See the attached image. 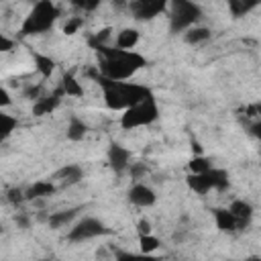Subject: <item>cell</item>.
<instances>
[{
	"label": "cell",
	"mask_w": 261,
	"mask_h": 261,
	"mask_svg": "<svg viewBox=\"0 0 261 261\" xmlns=\"http://www.w3.org/2000/svg\"><path fill=\"white\" fill-rule=\"evenodd\" d=\"M210 29L208 27H190L184 31V41L188 45H198V43H204L210 39Z\"/></svg>",
	"instance_id": "17"
},
{
	"label": "cell",
	"mask_w": 261,
	"mask_h": 261,
	"mask_svg": "<svg viewBox=\"0 0 261 261\" xmlns=\"http://www.w3.org/2000/svg\"><path fill=\"white\" fill-rule=\"evenodd\" d=\"M10 104H12V98H10L8 90L0 86V108H4V106H10Z\"/></svg>",
	"instance_id": "34"
},
{
	"label": "cell",
	"mask_w": 261,
	"mask_h": 261,
	"mask_svg": "<svg viewBox=\"0 0 261 261\" xmlns=\"http://www.w3.org/2000/svg\"><path fill=\"white\" fill-rule=\"evenodd\" d=\"M6 200H8L10 204H20V202L24 200V192H22L20 188H10V190L6 192Z\"/></svg>",
	"instance_id": "30"
},
{
	"label": "cell",
	"mask_w": 261,
	"mask_h": 261,
	"mask_svg": "<svg viewBox=\"0 0 261 261\" xmlns=\"http://www.w3.org/2000/svg\"><path fill=\"white\" fill-rule=\"evenodd\" d=\"M106 157H108V165H110L116 173L126 171V167H128V163H130V151H128L126 147L118 145V143H110Z\"/></svg>",
	"instance_id": "8"
},
{
	"label": "cell",
	"mask_w": 261,
	"mask_h": 261,
	"mask_svg": "<svg viewBox=\"0 0 261 261\" xmlns=\"http://www.w3.org/2000/svg\"><path fill=\"white\" fill-rule=\"evenodd\" d=\"M82 22H84V20H82L80 16L69 18V20L63 24V33H65V35H73V33H77V29L82 27Z\"/></svg>",
	"instance_id": "29"
},
{
	"label": "cell",
	"mask_w": 261,
	"mask_h": 261,
	"mask_svg": "<svg viewBox=\"0 0 261 261\" xmlns=\"http://www.w3.org/2000/svg\"><path fill=\"white\" fill-rule=\"evenodd\" d=\"M90 75L102 88L104 104L110 110H124L133 104L153 96V92L147 86H141V84H133V82H126V80H110V77H104L102 73H98L96 69H92Z\"/></svg>",
	"instance_id": "2"
},
{
	"label": "cell",
	"mask_w": 261,
	"mask_h": 261,
	"mask_svg": "<svg viewBox=\"0 0 261 261\" xmlns=\"http://www.w3.org/2000/svg\"><path fill=\"white\" fill-rule=\"evenodd\" d=\"M169 0H128L126 8L137 20H151L167 8Z\"/></svg>",
	"instance_id": "7"
},
{
	"label": "cell",
	"mask_w": 261,
	"mask_h": 261,
	"mask_svg": "<svg viewBox=\"0 0 261 261\" xmlns=\"http://www.w3.org/2000/svg\"><path fill=\"white\" fill-rule=\"evenodd\" d=\"M14 128H16V118L10 116V114L0 112V143L6 141V139L12 135Z\"/></svg>",
	"instance_id": "24"
},
{
	"label": "cell",
	"mask_w": 261,
	"mask_h": 261,
	"mask_svg": "<svg viewBox=\"0 0 261 261\" xmlns=\"http://www.w3.org/2000/svg\"><path fill=\"white\" fill-rule=\"evenodd\" d=\"M110 33H112V29L110 27H106V29H102V31H98L92 39H90V45L92 47H98V45H106V41L110 39Z\"/></svg>",
	"instance_id": "27"
},
{
	"label": "cell",
	"mask_w": 261,
	"mask_h": 261,
	"mask_svg": "<svg viewBox=\"0 0 261 261\" xmlns=\"http://www.w3.org/2000/svg\"><path fill=\"white\" fill-rule=\"evenodd\" d=\"M108 232L110 230L104 226L102 220L86 216V218H82L80 222L73 224V228L67 232V239L71 243H82V241H88V239H94V237H102V234H108Z\"/></svg>",
	"instance_id": "6"
},
{
	"label": "cell",
	"mask_w": 261,
	"mask_h": 261,
	"mask_svg": "<svg viewBox=\"0 0 261 261\" xmlns=\"http://www.w3.org/2000/svg\"><path fill=\"white\" fill-rule=\"evenodd\" d=\"M128 200H130V204H135V206H139V208H149V206L155 204L157 196H155V192H153L149 186H145V184H135V186L128 190Z\"/></svg>",
	"instance_id": "9"
},
{
	"label": "cell",
	"mask_w": 261,
	"mask_h": 261,
	"mask_svg": "<svg viewBox=\"0 0 261 261\" xmlns=\"http://www.w3.org/2000/svg\"><path fill=\"white\" fill-rule=\"evenodd\" d=\"M159 118V106H157V100L155 96H149L128 108L122 110L120 114V126L124 130H130V128H137V126H147V124H153L155 120Z\"/></svg>",
	"instance_id": "4"
},
{
	"label": "cell",
	"mask_w": 261,
	"mask_h": 261,
	"mask_svg": "<svg viewBox=\"0 0 261 261\" xmlns=\"http://www.w3.org/2000/svg\"><path fill=\"white\" fill-rule=\"evenodd\" d=\"M57 16H59V10L53 4V0H37L20 24V35L31 37V35L47 33L53 29Z\"/></svg>",
	"instance_id": "3"
},
{
	"label": "cell",
	"mask_w": 261,
	"mask_h": 261,
	"mask_svg": "<svg viewBox=\"0 0 261 261\" xmlns=\"http://www.w3.org/2000/svg\"><path fill=\"white\" fill-rule=\"evenodd\" d=\"M214 220H216L218 230H222V232H234L237 230V218L228 212V208H216Z\"/></svg>",
	"instance_id": "14"
},
{
	"label": "cell",
	"mask_w": 261,
	"mask_h": 261,
	"mask_svg": "<svg viewBox=\"0 0 261 261\" xmlns=\"http://www.w3.org/2000/svg\"><path fill=\"white\" fill-rule=\"evenodd\" d=\"M141 35L137 29H122L118 35H116V47L120 49H133L137 43H139Z\"/></svg>",
	"instance_id": "19"
},
{
	"label": "cell",
	"mask_w": 261,
	"mask_h": 261,
	"mask_svg": "<svg viewBox=\"0 0 261 261\" xmlns=\"http://www.w3.org/2000/svg\"><path fill=\"white\" fill-rule=\"evenodd\" d=\"M188 167H190V173H204V171H208V169L212 167V163H210V159L204 157V155H194V157L190 159Z\"/></svg>",
	"instance_id": "26"
},
{
	"label": "cell",
	"mask_w": 261,
	"mask_h": 261,
	"mask_svg": "<svg viewBox=\"0 0 261 261\" xmlns=\"http://www.w3.org/2000/svg\"><path fill=\"white\" fill-rule=\"evenodd\" d=\"M55 192V184L49 181H35L27 192H24V200H39V198H47Z\"/></svg>",
	"instance_id": "13"
},
{
	"label": "cell",
	"mask_w": 261,
	"mask_h": 261,
	"mask_svg": "<svg viewBox=\"0 0 261 261\" xmlns=\"http://www.w3.org/2000/svg\"><path fill=\"white\" fill-rule=\"evenodd\" d=\"M228 212L234 216V218H245V220H251L253 218V206L241 198L232 200L230 206H228Z\"/></svg>",
	"instance_id": "22"
},
{
	"label": "cell",
	"mask_w": 261,
	"mask_h": 261,
	"mask_svg": "<svg viewBox=\"0 0 261 261\" xmlns=\"http://www.w3.org/2000/svg\"><path fill=\"white\" fill-rule=\"evenodd\" d=\"M61 92L67 94V96H73V98L84 96V88H82V84L75 80L73 73H63V77H61Z\"/></svg>",
	"instance_id": "18"
},
{
	"label": "cell",
	"mask_w": 261,
	"mask_h": 261,
	"mask_svg": "<svg viewBox=\"0 0 261 261\" xmlns=\"http://www.w3.org/2000/svg\"><path fill=\"white\" fill-rule=\"evenodd\" d=\"M186 179H188L190 190L200 194V196H204V194H208L212 190V181H210L208 171H204V173H190Z\"/></svg>",
	"instance_id": "12"
},
{
	"label": "cell",
	"mask_w": 261,
	"mask_h": 261,
	"mask_svg": "<svg viewBox=\"0 0 261 261\" xmlns=\"http://www.w3.org/2000/svg\"><path fill=\"white\" fill-rule=\"evenodd\" d=\"M259 2H261V0H226L228 10H230V14H232L234 18H241V16L249 14L251 10H255V8L259 6Z\"/></svg>",
	"instance_id": "15"
},
{
	"label": "cell",
	"mask_w": 261,
	"mask_h": 261,
	"mask_svg": "<svg viewBox=\"0 0 261 261\" xmlns=\"http://www.w3.org/2000/svg\"><path fill=\"white\" fill-rule=\"evenodd\" d=\"M110 2L114 8H126V4H128V0H110Z\"/></svg>",
	"instance_id": "37"
},
{
	"label": "cell",
	"mask_w": 261,
	"mask_h": 261,
	"mask_svg": "<svg viewBox=\"0 0 261 261\" xmlns=\"http://www.w3.org/2000/svg\"><path fill=\"white\" fill-rule=\"evenodd\" d=\"M63 92H61V88L53 94V96H49V98H37L35 100V104H33V114L35 116H45V114H51L57 106H59V96H61Z\"/></svg>",
	"instance_id": "11"
},
{
	"label": "cell",
	"mask_w": 261,
	"mask_h": 261,
	"mask_svg": "<svg viewBox=\"0 0 261 261\" xmlns=\"http://www.w3.org/2000/svg\"><path fill=\"white\" fill-rule=\"evenodd\" d=\"M33 61H35L37 71H39L43 77H51V75H53V71H55V61H53L49 55L33 53Z\"/></svg>",
	"instance_id": "20"
},
{
	"label": "cell",
	"mask_w": 261,
	"mask_h": 261,
	"mask_svg": "<svg viewBox=\"0 0 261 261\" xmlns=\"http://www.w3.org/2000/svg\"><path fill=\"white\" fill-rule=\"evenodd\" d=\"M208 175H210V181H212V190L224 192V190L228 188V173H226L224 169L210 167V169H208Z\"/></svg>",
	"instance_id": "23"
},
{
	"label": "cell",
	"mask_w": 261,
	"mask_h": 261,
	"mask_svg": "<svg viewBox=\"0 0 261 261\" xmlns=\"http://www.w3.org/2000/svg\"><path fill=\"white\" fill-rule=\"evenodd\" d=\"M86 133H88V124H86L82 118L71 116V118H69V124H67V130H65V137H67L69 141L77 143V141H82V139L86 137Z\"/></svg>",
	"instance_id": "16"
},
{
	"label": "cell",
	"mask_w": 261,
	"mask_h": 261,
	"mask_svg": "<svg viewBox=\"0 0 261 261\" xmlns=\"http://www.w3.org/2000/svg\"><path fill=\"white\" fill-rule=\"evenodd\" d=\"M126 169H128V173H130L133 179H141L147 173V165L145 163H128Z\"/></svg>",
	"instance_id": "28"
},
{
	"label": "cell",
	"mask_w": 261,
	"mask_h": 261,
	"mask_svg": "<svg viewBox=\"0 0 261 261\" xmlns=\"http://www.w3.org/2000/svg\"><path fill=\"white\" fill-rule=\"evenodd\" d=\"M137 230H139V234H149L151 232V222L147 218H141L137 222Z\"/></svg>",
	"instance_id": "33"
},
{
	"label": "cell",
	"mask_w": 261,
	"mask_h": 261,
	"mask_svg": "<svg viewBox=\"0 0 261 261\" xmlns=\"http://www.w3.org/2000/svg\"><path fill=\"white\" fill-rule=\"evenodd\" d=\"M16 224H18V226H22V228H29V224H31V222H29V218H27V216L18 214V216H16Z\"/></svg>",
	"instance_id": "35"
},
{
	"label": "cell",
	"mask_w": 261,
	"mask_h": 261,
	"mask_svg": "<svg viewBox=\"0 0 261 261\" xmlns=\"http://www.w3.org/2000/svg\"><path fill=\"white\" fill-rule=\"evenodd\" d=\"M192 153H194V155H202V153H204V149H202V145H200L198 141H192Z\"/></svg>",
	"instance_id": "36"
},
{
	"label": "cell",
	"mask_w": 261,
	"mask_h": 261,
	"mask_svg": "<svg viewBox=\"0 0 261 261\" xmlns=\"http://www.w3.org/2000/svg\"><path fill=\"white\" fill-rule=\"evenodd\" d=\"M167 4H171V10H169V29L171 33H184L186 29L194 27L200 16H202V10L196 2L192 0H169Z\"/></svg>",
	"instance_id": "5"
},
{
	"label": "cell",
	"mask_w": 261,
	"mask_h": 261,
	"mask_svg": "<svg viewBox=\"0 0 261 261\" xmlns=\"http://www.w3.org/2000/svg\"><path fill=\"white\" fill-rule=\"evenodd\" d=\"M94 49L98 53V73L110 80H128L141 67L147 65V59L133 49H120L108 45H98Z\"/></svg>",
	"instance_id": "1"
},
{
	"label": "cell",
	"mask_w": 261,
	"mask_h": 261,
	"mask_svg": "<svg viewBox=\"0 0 261 261\" xmlns=\"http://www.w3.org/2000/svg\"><path fill=\"white\" fill-rule=\"evenodd\" d=\"M77 212H80V208H71V210H65V212H55V214H49L47 216V224L51 226V228H61V226H65L71 218H75L77 216Z\"/></svg>",
	"instance_id": "21"
},
{
	"label": "cell",
	"mask_w": 261,
	"mask_h": 261,
	"mask_svg": "<svg viewBox=\"0 0 261 261\" xmlns=\"http://www.w3.org/2000/svg\"><path fill=\"white\" fill-rule=\"evenodd\" d=\"M0 232H2V224H0Z\"/></svg>",
	"instance_id": "38"
},
{
	"label": "cell",
	"mask_w": 261,
	"mask_h": 261,
	"mask_svg": "<svg viewBox=\"0 0 261 261\" xmlns=\"http://www.w3.org/2000/svg\"><path fill=\"white\" fill-rule=\"evenodd\" d=\"M100 2H102V0H80V2H77V8H82V10H86V12H92V10H96V8L100 6Z\"/></svg>",
	"instance_id": "31"
},
{
	"label": "cell",
	"mask_w": 261,
	"mask_h": 261,
	"mask_svg": "<svg viewBox=\"0 0 261 261\" xmlns=\"http://www.w3.org/2000/svg\"><path fill=\"white\" fill-rule=\"evenodd\" d=\"M159 245H161L159 239L153 237L151 232H149V234H139V247H141V253H143V255H149V253L157 251Z\"/></svg>",
	"instance_id": "25"
},
{
	"label": "cell",
	"mask_w": 261,
	"mask_h": 261,
	"mask_svg": "<svg viewBox=\"0 0 261 261\" xmlns=\"http://www.w3.org/2000/svg\"><path fill=\"white\" fill-rule=\"evenodd\" d=\"M84 177V169L80 167V165H65V167H61V169H57L53 175H51V179H55V181H61L63 186H71V184H77L80 179Z\"/></svg>",
	"instance_id": "10"
},
{
	"label": "cell",
	"mask_w": 261,
	"mask_h": 261,
	"mask_svg": "<svg viewBox=\"0 0 261 261\" xmlns=\"http://www.w3.org/2000/svg\"><path fill=\"white\" fill-rule=\"evenodd\" d=\"M12 49H14V41L0 33V53H8V51H12Z\"/></svg>",
	"instance_id": "32"
}]
</instances>
